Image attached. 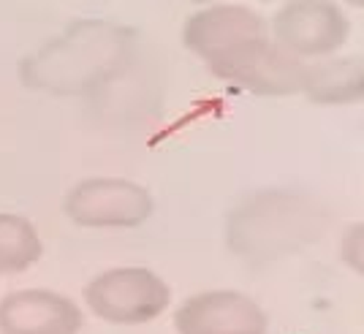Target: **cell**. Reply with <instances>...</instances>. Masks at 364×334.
Wrapping results in <instances>:
<instances>
[{
    "mask_svg": "<svg viewBox=\"0 0 364 334\" xmlns=\"http://www.w3.org/2000/svg\"><path fill=\"white\" fill-rule=\"evenodd\" d=\"M313 107L346 109L364 104V55H329L304 65L302 92Z\"/></svg>",
    "mask_w": 364,
    "mask_h": 334,
    "instance_id": "cell-10",
    "label": "cell"
},
{
    "mask_svg": "<svg viewBox=\"0 0 364 334\" xmlns=\"http://www.w3.org/2000/svg\"><path fill=\"white\" fill-rule=\"evenodd\" d=\"M177 334H269V313L242 291L191 293L174 313Z\"/></svg>",
    "mask_w": 364,
    "mask_h": 334,
    "instance_id": "cell-7",
    "label": "cell"
},
{
    "mask_svg": "<svg viewBox=\"0 0 364 334\" xmlns=\"http://www.w3.org/2000/svg\"><path fill=\"white\" fill-rule=\"evenodd\" d=\"M267 22L269 38L304 63L337 55L353 31L337 0H283Z\"/></svg>",
    "mask_w": 364,
    "mask_h": 334,
    "instance_id": "cell-4",
    "label": "cell"
},
{
    "mask_svg": "<svg viewBox=\"0 0 364 334\" xmlns=\"http://www.w3.org/2000/svg\"><path fill=\"white\" fill-rule=\"evenodd\" d=\"M90 313L112 326H144L171 304V289L150 266H112L82 289Z\"/></svg>",
    "mask_w": 364,
    "mask_h": 334,
    "instance_id": "cell-3",
    "label": "cell"
},
{
    "mask_svg": "<svg viewBox=\"0 0 364 334\" xmlns=\"http://www.w3.org/2000/svg\"><path fill=\"white\" fill-rule=\"evenodd\" d=\"M82 307L49 289L11 291L0 299V334H79Z\"/></svg>",
    "mask_w": 364,
    "mask_h": 334,
    "instance_id": "cell-9",
    "label": "cell"
},
{
    "mask_svg": "<svg viewBox=\"0 0 364 334\" xmlns=\"http://www.w3.org/2000/svg\"><path fill=\"white\" fill-rule=\"evenodd\" d=\"M193 3H215V0H193Z\"/></svg>",
    "mask_w": 364,
    "mask_h": 334,
    "instance_id": "cell-15",
    "label": "cell"
},
{
    "mask_svg": "<svg viewBox=\"0 0 364 334\" xmlns=\"http://www.w3.org/2000/svg\"><path fill=\"white\" fill-rule=\"evenodd\" d=\"M340 261L353 274L364 277V220L350 223L340 234Z\"/></svg>",
    "mask_w": 364,
    "mask_h": 334,
    "instance_id": "cell-12",
    "label": "cell"
},
{
    "mask_svg": "<svg viewBox=\"0 0 364 334\" xmlns=\"http://www.w3.org/2000/svg\"><path fill=\"white\" fill-rule=\"evenodd\" d=\"M269 36V22L245 3H207L185 19L182 44L204 65L245 41Z\"/></svg>",
    "mask_w": 364,
    "mask_h": 334,
    "instance_id": "cell-8",
    "label": "cell"
},
{
    "mask_svg": "<svg viewBox=\"0 0 364 334\" xmlns=\"http://www.w3.org/2000/svg\"><path fill=\"white\" fill-rule=\"evenodd\" d=\"M343 9H356V11H364V0H337Z\"/></svg>",
    "mask_w": 364,
    "mask_h": 334,
    "instance_id": "cell-13",
    "label": "cell"
},
{
    "mask_svg": "<svg viewBox=\"0 0 364 334\" xmlns=\"http://www.w3.org/2000/svg\"><path fill=\"white\" fill-rule=\"evenodd\" d=\"M136 58V31L82 19L19 65L25 85L55 95H87L122 76Z\"/></svg>",
    "mask_w": 364,
    "mask_h": 334,
    "instance_id": "cell-2",
    "label": "cell"
},
{
    "mask_svg": "<svg viewBox=\"0 0 364 334\" xmlns=\"http://www.w3.org/2000/svg\"><path fill=\"white\" fill-rule=\"evenodd\" d=\"M304 65L307 63L294 58L269 36H261L220 55L207 68L215 79L237 90L264 98H286L302 92Z\"/></svg>",
    "mask_w": 364,
    "mask_h": 334,
    "instance_id": "cell-5",
    "label": "cell"
},
{
    "mask_svg": "<svg viewBox=\"0 0 364 334\" xmlns=\"http://www.w3.org/2000/svg\"><path fill=\"white\" fill-rule=\"evenodd\" d=\"M258 3H283V0H258Z\"/></svg>",
    "mask_w": 364,
    "mask_h": 334,
    "instance_id": "cell-14",
    "label": "cell"
},
{
    "mask_svg": "<svg viewBox=\"0 0 364 334\" xmlns=\"http://www.w3.org/2000/svg\"><path fill=\"white\" fill-rule=\"evenodd\" d=\"M44 256L38 228L28 217L0 212V274H16L31 269Z\"/></svg>",
    "mask_w": 364,
    "mask_h": 334,
    "instance_id": "cell-11",
    "label": "cell"
},
{
    "mask_svg": "<svg viewBox=\"0 0 364 334\" xmlns=\"http://www.w3.org/2000/svg\"><path fill=\"white\" fill-rule=\"evenodd\" d=\"M329 228V210L302 188H256L226 215V247L234 259L267 266L316 244Z\"/></svg>",
    "mask_w": 364,
    "mask_h": 334,
    "instance_id": "cell-1",
    "label": "cell"
},
{
    "mask_svg": "<svg viewBox=\"0 0 364 334\" xmlns=\"http://www.w3.org/2000/svg\"><path fill=\"white\" fill-rule=\"evenodd\" d=\"M155 212V198L125 177H87L63 198V215L82 228H139Z\"/></svg>",
    "mask_w": 364,
    "mask_h": 334,
    "instance_id": "cell-6",
    "label": "cell"
}]
</instances>
